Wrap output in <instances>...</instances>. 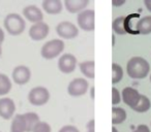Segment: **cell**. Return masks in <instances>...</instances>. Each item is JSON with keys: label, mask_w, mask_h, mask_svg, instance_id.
Segmentation results:
<instances>
[{"label": "cell", "mask_w": 151, "mask_h": 132, "mask_svg": "<svg viewBox=\"0 0 151 132\" xmlns=\"http://www.w3.org/2000/svg\"><path fill=\"white\" fill-rule=\"evenodd\" d=\"M150 71V65L148 61L142 57H132L126 64V72L128 76L134 80L145 78Z\"/></svg>", "instance_id": "cell-1"}, {"label": "cell", "mask_w": 151, "mask_h": 132, "mask_svg": "<svg viewBox=\"0 0 151 132\" xmlns=\"http://www.w3.org/2000/svg\"><path fill=\"white\" fill-rule=\"evenodd\" d=\"M4 27L9 34L17 36L24 32L26 28V23L20 15L9 14L4 19Z\"/></svg>", "instance_id": "cell-2"}, {"label": "cell", "mask_w": 151, "mask_h": 132, "mask_svg": "<svg viewBox=\"0 0 151 132\" xmlns=\"http://www.w3.org/2000/svg\"><path fill=\"white\" fill-rule=\"evenodd\" d=\"M64 51V42L61 39H52L47 41L40 50V55L46 60L57 58Z\"/></svg>", "instance_id": "cell-3"}, {"label": "cell", "mask_w": 151, "mask_h": 132, "mask_svg": "<svg viewBox=\"0 0 151 132\" xmlns=\"http://www.w3.org/2000/svg\"><path fill=\"white\" fill-rule=\"evenodd\" d=\"M50 99V92L45 87H35L28 94V100L34 106L45 105Z\"/></svg>", "instance_id": "cell-4"}, {"label": "cell", "mask_w": 151, "mask_h": 132, "mask_svg": "<svg viewBox=\"0 0 151 132\" xmlns=\"http://www.w3.org/2000/svg\"><path fill=\"white\" fill-rule=\"evenodd\" d=\"M79 27L84 31H93L95 29V13L93 9H85L77 17Z\"/></svg>", "instance_id": "cell-5"}, {"label": "cell", "mask_w": 151, "mask_h": 132, "mask_svg": "<svg viewBox=\"0 0 151 132\" xmlns=\"http://www.w3.org/2000/svg\"><path fill=\"white\" fill-rule=\"evenodd\" d=\"M89 83L85 78H78L73 80L67 86V93L73 97H80L87 93Z\"/></svg>", "instance_id": "cell-6"}, {"label": "cell", "mask_w": 151, "mask_h": 132, "mask_svg": "<svg viewBox=\"0 0 151 132\" xmlns=\"http://www.w3.org/2000/svg\"><path fill=\"white\" fill-rule=\"evenodd\" d=\"M56 32L61 38L64 39H73L79 35L78 27L67 21L59 23L56 27Z\"/></svg>", "instance_id": "cell-7"}, {"label": "cell", "mask_w": 151, "mask_h": 132, "mask_svg": "<svg viewBox=\"0 0 151 132\" xmlns=\"http://www.w3.org/2000/svg\"><path fill=\"white\" fill-rule=\"evenodd\" d=\"M77 67V58L73 54H64L58 60V68L62 73L69 74Z\"/></svg>", "instance_id": "cell-8"}, {"label": "cell", "mask_w": 151, "mask_h": 132, "mask_svg": "<svg viewBox=\"0 0 151 132\" xmlns=\"http://www.w3.org/2000/svg\"><path fill=\"white\" fill-rule=\"evenodd\" d=\"M50 28L49 25L45 22H40L32 25L29 29V36L34 41H40L48 36Z\"/></svg>", "instance_id": "cell-9"}, {"label": "cell", "mask_w": 151, "mask_h": 132, "mask_svg": "<svg viewBox=\"0 0 151 132\" xmlns=\"http://www.w3.org/2000/svg\"><path fill=\"white\" fill-rule=\"evenodd\" d=\"M140 98L141 94L137 89L132 88V87H126L122 90L121 100H123V102L126 105H128L130 108H134L137 106V104L140 101Z\"/></svg>", "instance_id": "cell-10"}, {"label": "cell", "mask_w": 151, "mask_h": 132, "mask_svg": "<svg viewBox=\"0 0 151 132\" xmlns=\"http://www.w3.org/2000/svg\"><path fill=\"white\" fill-rule=\"evenodd\" d=\"M31 78V71L27 66L19 65L13 71V80L17 85H26Z\"/></svg>", "instance_id": "cell-11"}, {"label": "cell", "mask_w": 151, "mask_h": 132, "mask_svg": "<svg viewBox=\"0 0 151 132\" xmlns=\"http://www.w3.org/2000/svg\"><path fill=\"white\" fill-rule=\"evenodd\" d=\"M16 111V104L11 98L0 99V117L4 120H9L13 118Z\"/></svg>", "instance_id": "cell-12"}, {"label": "cell", "mask_w": 151, "mask_h": 132, "mask_svg": "<svg viewBox=\"0 0 151 132\" xmlns=\"http://www.w3.org/2000/svg\"><path fill=\"white\" fill-rule=\"evenodd\" d=\"M23 15L26 19L31 23H40L44 20V14L42 11L35 5H28L23 9Z\"/></svg>", "instance_id": "cell-13"}, {"label": "cell", "mask_w": 151, "mask_h": 132, "mask_svg": "<svg viewBox=\"0 0 151 132\" xmlns=\"http://www.w3.org/2000/svg\"><path fill=\"white\" fill-rule=\"evenodd\" d=\"M89 4V0H65V9L70 14H80L81 11H85Z\"/></svg>", "instance_id": "cell-14"}, {"label": "cell", "mask_w": 151, "mask_h": 132, "mask_svg": "<svg viewBox=\"0 0 151 132\" xmlns=\"http://www.w3.org/2000/svg\"><path fill=\"white\" fill-rule=\"evenodd\" d=\"M42 6L49 15H58L63 9V4L60 0H45L42 1Z\"/></svg>", "instance_id": "cell-15"}, {"label": "cell", "mask_w": 151, "mask_h": 132, "mask_svg": "<svg viewBox=\"0 0 151 132\" xmlns=\"http://www.w3.org/2000/svg\"><path fill=\"white\" fill-rule=\"evenodd\" d=\"M126 21H127V18L124 16L116 18L112 24L114 32L118 35H125L126 33H128V29L126 28Z\"/></svg>", "instance_id": "cell-16"}, {"label": "cell", "mask_w": 151, "mask_h": 132, "mask_svg": "<svg viewBox=\"0 0 151 132\" xmlns=\"http://www.w3.org/2000/svg\"><path fill=\"white\" fill-rule=\"evenodd\" d=\"M137 31L142 35H148L151 33V16L140 19L137 24Z\"/></svg>", "instance_id": "cell-17"}, {"label": "cell", "mask_w": 151, "mask_h": 132, "mask_svg": "<svg viewBox=\"0 0 151 132\" xmlns=\"http://www.w3.org/2000/svg\"><path fill=\"white\" fill-rule=\"evenodd\" d=\"M94 68H95V62L92 60L90 61H84L80 64V70L83 74H84L86 78H95V72H94Z\"/></svg>", "instance_id": "cell-18"}, {"label": "cell", "mask_w": 151, "mask_h": 132, "mask_svg": "<svg viewBox=\"0 0 151 132\" xmlns=\"http://www.w3.org/2000/svg\"><path fill=\"white\" fill-rule=\"evenodd\" d=\"M11 132H26V123L23 115H16L14 117Z\"/></svg>", "instance_id": "cell-19"}, {"label": "cell", "mask_w": 151, "mask_h": 132, "mask_svg": "<svg viewBox=\"0 0 151 132\" xmlns=\"http://www.w3.org/2000/svg\"><path fill=\"white\" fill-rule=\"evenodd\" d=\"M126 111L121 107H113L112 108V124L119 125L122 124L126 120Z\"/></svg>", "instance_id": "cell-20"}, {"label": "cell", "mask_w": 151, "mask_h": 132, "mask_svg": "<svg viewBox=\"0 0 151 132\" xmlns=\"http://www.w3.org/2000/svg\"><path fill=\"white\" fill-rule=\"evenodd\" d=\"M23 116L26 123V132H32V130L36 126V124L38 122H40V117L35 113H26Z\"/></svg>", "instance_id": "cell-21"}, {"label": "cell", "mask_w": 151, "mask_h": 132, "mask_svg": "<svg viewBox=\"0 0 151 132\" xmlns=\"http://www.w3.org/2000/svg\"><path fill=\"white\" fill-rule=\"evenodd\" d=\"M150 107H151L150 99L147 96H145V95H141L140 101L137 104V106L132 109L134 111H137V113H146V111H148L150 109Z\"/></svg>", "instance_id": "cell-22"}, {"label": "cell", "mask_w": 151, "mask_h": 132, "mask_svg": "<svg viewBox=\"0 0 151 132\" xmlns=\"http://www.w3.org/2000/svg\"><path fill=\"white\" fill-rule=\"evenodd\" d=\"M12 90V82L5 74L0 73V96L6 95Z\"/></svg>", "instance_id": "cell-23"}, {"label": "cell", "mask_w": 151, "mask_h": 132, "mask_svg": "<svg viewBox=\"0 0 151 132\" xmlns=\"http://www.w3.org/2000/svg\"><path fill=\"white\" fill-rule=\"evenodd\" d=\"M123 78V69L117 63L112 64V84H118Z\"/></svg>", "instance_id": "cell-24"}, {"label": "cell", "mask_w": 151, "mask_h": 132, "mask_svg": "<svg viewBox=\"0 0 151 132\" xmlns=\"http://www.w3.org/2000/svg\"><path fill=\"white\" fill-rule=\"evenodd\" d=\"M52 128L47 122H38L36 126L33 128L32 132H51Z\"/></svg>", "instance_id": "cell-25"}, {"label": "cell", "mask_w": 151, "mask_h": 132, "mask_svg": "<svg viewBox=\"0 0 151 132\" xmlns=\"http://www.w3.org/2000/svg\"><path fill=\"white\" fill-rule=\"evenodd\" d=\"M120 101H121V95H120L119 91L113 87L112 88V104L116 105V104H119Z\"/></svg>", "instance_id": "cell-26"}, {"label": "cell", "mask_w": 151, "mask_h": 132, "mask_svg": "<svg viewBox=\"0 0 151 132\" xmlns=\"http://www.w3.org/2000/svg\"><path fill=\"white\" fill-rule=\"evenodd\" d=\"M58 132H80V130L73 125H66V126H63Z\"/></svg>", "instance_id": "cell-27"}, {"label": "cell", "mask_w": 151, "mask_h": 132, "mask_svg": "<svg viewBox=\"0 0 151 132\" xmlns=\"http://www.w3.org/2000/svg\"><path fill=\"white\" fill-rule=\"evenodd\" d=\"M134 132H150V129H149L148 126L142 124V125H139L138 127H137V129L134 130Z\"/></svg>", "instance_id": "cell-28"}, {"label": "cell", "mask_w": 151, "mask_h": 132, "mask_svg": "<svg viewBox=\"0 0 151 132\" xmlns=\"http://www.w3.org/2000/svg\"><path fill=\"white\" fill-rule=\"evenodd\" d=\"M94 125H95L94 120H91V121H89V123L86 125L87 130H94Z\"/></svg>", "instance_id": "cell-29"}, {"label": "cell", "mask_w": 151, "mask_h": 132, "mask_svg": "<svg viewBox=\"0 0 151 132\" xmlns=\"http://www.w3.org/2000/svg\"><path fill=\"white\" fill-rule=\"evenodd\" d=\"M144 4L146 9L151 13V0H144Z\"/></svg>", "instance_id": "cell-30"}, {"label": "cell", "mask_w": 151, "mask_h": 132, "mask_svg": "<svg viewBox=\"0 0 151 132\" xmlns=\"http://www.w3.org/2000/svg\"><path fill=\"white\" fill-rule=\"evenodd\" d=\"M3 40H4V32H3V30L0 28V44H2Z\"/></svg>", "instance_id": "cell-31"}, {"label": "cell", "mask_w": 151, "mask_h": 132, "mask_svg": "<svg viewBox=\"0 0 151 132\" xmlns=\"http://www.w3.org/2000/svg\"><path fill=\"white\" fill-rule=\"evenodd\" d=\"M112 4H113L114 6H121V5L125 4V1H121V2H115V1H113Z\"/></svg>", "instance_id": "cell-32"}, {"label": "cell", "mask_w": 151, "mask_h": 132, "mask_svg": "<svg viewBox=\"0 0 151 132\" xmlns=\"http://www.w3.org/2000/svg\"><path fill=\"white\" fill-rule=\"evenodd\" d=\"M94 91H95L94 87H91V89H90V95H91V99H92V100H94V96H95Z\"/></svg>", "instance_id": "cell-33"}, {"label": "cell", "mask_w": 151, "mask_h": 132, "mask_svg": "<svg viewBox=\"0 0 151 132\" xmlns=\"http://www.w3.org/2000/svg\"><path fill=\"white\" fill-rule=\"evenodd\" d=\"M112 46H115V35H114V34H113V35H112Z\"/></svg>", "instance_id": "cell-34"}, {"label": "cell", "mask_w": 151, "mask_h": 132, "mask_svg": "<svg viewBox=\"0 0 151 132\" xmlns=\"http://www.w3.org/2000/svg\"><path fill=\"white\" fill-rule=\"evenodd\" d=\"M112 132H118V130L116 129V128H115V127H114V126H113V127H112Z\"/></svg>", "instance_id": "cell-35"}, {"label": "cell", "mask_w": 151, "mask_h": 132, "mask_svg": "<svg viewBox=\"0 0 151 132\" xmlns=\"http://www.w3.org/2000/svg\"><path fill=\"white\" fill-rule=\"evenodd\" d=\"M2 54V48H1V44H0V56Z\"/></svg>", "instance_id": "cell-36"}, {"label": "cell", "mask_w": 151, "mask_h": 132, "mask_svg": "<svg viewBox=\"0 0 151 132\" xmlns=\"http://www.w3.org/2000/svg\"><path fill=\"white\" fill-rule=\"evenodd\" d=\"M87 132H95V131H94V130H88Z\"/></svg>", "instance_id": "cell-37"}, {"label": "cell", "mask_w": 151, "mask_h": 132, "mask_svg": "<svg viewBox=\"0 0 151 132\" xmlns=\"http://www.w3.org/2000/svg\"><path fill=\"white\" fill-rule=\"evenodd\" d=\"M150 82H151V74H150Z\"/></svg>", "instance_id": "cell-38"}]
</instances>
